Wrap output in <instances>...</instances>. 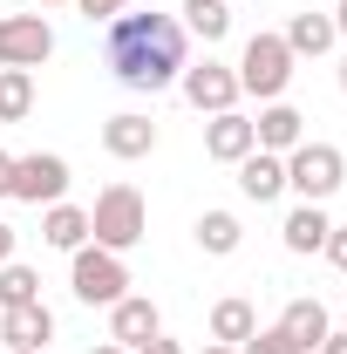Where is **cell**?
Returning <instances> with one entry per match:
<instances>
[{"label": "cell", "instance_id": "obj_1", "mask_svg": "<svg viewBox=\"0 0 347 354\" xmlns=\"http://www.w3.org/2000/svg\"><path fill=\"white\" fill-rule=\"evenodd\" d=\"M109 75L136 95H157L184 75V21L171 14H116L109 21V41H102Z\"/></svg>", "mask_w": 347, "mask_h": 354}, {"label": "cell", "instance_id": "obj_2", "mask_svg": "<svg viewBox=\"0 0 347 354\" xmlns=\"http://www.w3.org/2000/svg\"><path fill=\"white\" fill-rule=\"evenodd\" d=\"M143 232H150V212H143V191L136 184H109L88 205V245H102V252H130Z\"/></svg>", "mask_w": 347, "mask_h": 354}, {"label": "cell", "instance_id": "obj_3", "mask_svg": "<svg viewBox=\"0 0 347 354\" xmlns=\"http://www.w3.org/2000/svg\"><path fill=\"white\" fill-rule=\"evenodd\" d=\"M232 75H238V95H259V102H279V95H286V82H293V48L279 41V35H252Z\"/></svg>", "mask_w": 347, "mask_h": 354}, {"label": "cell", "instance_id": "obj_4", "mask_svg": "<svg viewBox=\"0 0 347 354\" xmlns=\"http://www.w3.org/2000/svg\"><path fill=\"white\" fill-rule=\"evenodd\" d=\"M347 184V157L334 143H300L286 150V191H300V205H327Z\"/></svg>", "mask_w": 347, "mask_h": 354}, {"label": "cell", "instance_id": "obj_5", "mask_svg": "<svg viewBox=\"0 0 347 354\" xmlns=\"http://www.w3.org/2000/svg\"><path fill=\"white\" fill-rule=\"evenodd\" d=\"M68 286H75V300H82V307H116V300L130 293V266H123V252L82 245L75 266H68Z\"/></svg>", "mask_w": 347, "mask_h": 354}, {"label": "cell", "instance_id": "obj_6", "mask_svg": "<svg viewBox=\"0 0 347 354\" xmlns=\"http://www.w3.org/2000/svg\"><path fill=\"white\" fill-rule=\"evenodd\" d=\"M62 191H68V157H55V150H28V157H14L7 198H21V205H62Z\"/></svg>", "mask_w": 347, "mask_h": 354}, {"label": "cell", "instance_id": "obj_7", "mask_svg": "<svg viewBox=\"0 0 347 354\" xmlns=\"http://www.w3.org/2000/svg\"><path fill=\"white\" fill-rule=\"evenodd\" d=\"M48 55H55V35L41 14H0V68H41Z\"/></svg>", "mask_w": 347, "mask_h": 354}, {"label": "cell", "instance_id": "obj_8", "mask_svg": "<svg viewBox=\"0 0 347 354\" xmlns=\"http://www.w3.org/2000/svg\"><path fill=\"white\" fill-rule=\"evenodd\" d=\"M177 82H184V95H191V109H205V116H218V109H238V75H232L225 62L184 68Z\"/></svg>", "mask_w": 347, "mask_h": 354}, {"label": "cell", "instance_id": "obj_9", "mask_svg": "<svg viewBox=\"0 0 347 354\" xmlns=\"http://www.w3.org/2000/svg\"><path fill=\"white\" fill-rule=\"evenodd\" d=\"M252 150H259L252 116H238V109H218L212 123H205V157H212V164H238V157H252Z\"/></svg>", "mask_w": 347, "mask_h": 354}, {"label": "cell", "instance_id": "obj_10", "mask_svg": "<svg viewBox=\"0 0 347 354\" xmlns=\"http://www.w3.org/2000/svg\"><path fill=\"white\" fill-rule=\"evenodd\" d=\"M0 341L14 354H41L48 341H55V313L41 307V300H28V307H7L0 313Z\"/></svg>", "mask_w": 347, "mask_h": 354}, {"label": "cell", "instance_id": "obj_11", "mask_svg": "<svg viewBox=\"0 0 347 354\" xmlns=\"http://www.w3.org/2000/svg\"><path fill=\"white\" fill-rule=\"evenodd\" d=\"M150 334H164V320H157V307H150L143 293H123V300L109 307V341H116V348H143Z\"/></svg>", "mask_w": 347, "mask_h": 354}, {"label": "cell", "instance_id": "obj_12", "mask_svg": "<svg viewBox=\"0 0 347 354\" xmlns=\"http://www.w3.org/2000/svg\"><path fill=\"white\" fill-rule=\"evenodd\" d=\"M252 136H259V150L286 157V150H300V143H306V116L293 109V102H265L259 123H252Z\"/></svg>", "mask_w": 347, "mask_h": 354}, {"label": "cell", "instance_id": "obj_13", "mask_svg": "<svg viewBox=\"0 0 347 354\" xmlns=\"http://www.w3.org/2000/svg\"><path fill=\"white\" fill-rule=\"evenodd\" d=\"M102 150H109V157H123V164H130V157H150V150H157V123H150V116H136V109H123V116H109V123H102Z\"/></svg>", "mask_w": 347, "mask_h": 354}, {"label": "cell", "instance_id": "obj_14", "mask_svg": "<svg viewBox=\"0 0 347 354\" xmlns=\"http://www.w3.org/2000/svg\"><path fill=\"white\" fill-rule=\"evenodd\" d=\"M238 191H245L252 205H272V198L286 191V157H272V150H252V157H238Z\"/></svg>", "mask_w": 347, "mask_h": 354}, {"label": "cell", "instance_id": "obj_15", "mask_svg": "<svg viewBox=\"0 0 347 354\" xmlns=\"http://www.w3.org/2000/svg\"><path fill=\"white\" fill-rule=\"evenodd\" d=\"M279 327H286V341H293L300 354H320V341L334 334V320H327V307H320V300H286Z\"/></svg>", "mask_w": 347, "mask_h": 354}, {"label": "cell", "instance_id": "obj_16", "mask_svg": "<svg viewBox=\"0 0 347 354\" xmlns=\"http://www.w3.org/2000/svg\"><path fill=\"white\" fill-rule=\"evenodd\" d=\"M327 232H334V218H327L320 205H293V212H286V225H279L286 252H320V245H327Z\"/></svg>", "mask_w": 347, "mask_h": 354}, {"label": "cell", "instance_id": "obj_17", "mask_svg": "<svg viewBox=\"0 0 347 354\" xmlns=\"http://www.w3.org/2000/svg\"><path fill=\"white\" fill-rule=\"evenodd\" d=\"M279 41L293 48V62H300V55H327V48L341 41V35H334V14H293Z\"/></svg>", "mask_w": 347, "mask_h": 354}, {"label": "cell", "instance_id": "obj_18", "mask_svg": "<svg viewBox=\"0 0 347 354\" xmlns=\"http://www.w3.org/2000/svg\"><path fill=\"white\" fill-rule=\"evenodd\" d=\"M41 239L55 245V252H82V245H88V212H82V205H48Z\"/></svg>", "mask_w": 347, "mask_h": 354}, {"label": "cell", "instance_id": "obj_19", "mask_svg": "<svg viewBox=\"0 0 347 354\" xmlns=\"http://www.w3.org/2000/svg\"><path fill=\"white\" fill-rule=\"evenodd\" d=\"M184 35H198L205 48H218L232 35V7L225 0H184Z\"/></svg>", "mask_w": 347, "mask_h": 354}, {"label": "cell", "instance_id": "obj_20", "mask_svg": "<svg viewBox=\"0 0 347 354\" xmlns=\"http://www.w3.org/2000/svg\"><path fill=\"white\" fill-rule=\"evenodd\" d=\"M252 327H259V313H252V300H218V307H212V341H225V348L252 341Z\"/></svg>", "mask_w": 347, "mask_h": 354}, {"label": "cell", "instance_id": "obj_21", "mask_svg": "<svg viewBox=\"0 0 347 354\" xmlns=\"http://www.w3.org/2000/svg\"><path fill=\"white\" fill-rule=\"evenodd\" d=\"M35 109V68H0V123H21Z\"/></svg>", "mask_w": 347, "mask_h": 354}, {"label": "cell", "instance_id": "obj_22", "mask_svg": "<svg viewBox=\"0 0 347 354\" xmlns=\"http://www.w3.org/2000/svg\"><path fill=\"white\" fill-rule=\"evenodd\" d=\"M238 239H245V225L232 218V212H205V218H198V245H205L212 259H225V252H238Z\"/></svg>", "mask_w": 347, "mask_h": 354}, {"label": "cell", "instance_id": "obj_23", "mask_svg": "<svg viewBox=\"0 0 347 354\" xmlns=\"http://www.w3.org/2000/svg\"><path fill=\"white\" fill-rule=\"evenodd\" d=\"M28 300H41V272L21 266V259H7V266H0V313H7V307H28Z\"/></svg>", "mask_w": 347, "mask_h": 354}, {"label": "cell", "instance_id": "obj_24", "mask_svg": "<svg viewBox=\"0 0 347 354\" xmlns=\"http://www.w3.org/2000/svg\"><path fill=\"white\" fill-rule=\"evenodd\" d=\"M238 354H300L286 341V327H252V341H238Z\"/></svg>", "mask_w": 347, "mask_h": 354}, {"label": "cell", "instance_id": "obj_25", "mask_svg": "<svg viewBox=\"0 0 347 354\" xmlns=\"http://www.w3.org/2000/svg\"><path fill=\"white\" fill-rule=\"evenodd\" d=\"M68 7H82L88 21H116V14H130V0H68Z\"/></svg>", "mask_w": 347, "mask_h": 354}, {"label": "cell", "instance_id": "obj_26", "mask_svg": "<svg viewBox=\"0 0 347 354\" xmlns=\"http://www.w3.org/2000/svg\"><path fill=\"white\" fill-rule=\"evenodd\" d=\"M320 252H327V259L347 272V225H334V232H327V245H320Z\"/></svg>", "mask_w": 347, "mask_h": 354}, {"label": "cell", "instance_id": "obj_27", "mask_svg": "<svg viewBox=\"0 0 347 354\" xmlns=\"http://www.w3.org/2000/svg\"><path fill=\"white\" fill-rule=\"evenodd\" d=\"M136 354H184V348H177V341H164V334H150V341H143Z\"/></svg>", "mask_w": 347, "mask_h": 354}, {"label": "cell", "instance_id": "obj_28", "mask_svg": "<svg viewBox=\"0 0 347 354\" xmlns=\"http://www.w3.org/2000/svg\"><path fill=\"white\" fill-rule=\"evenodd\" d=\"M7 259H14V225L0 218V266H7Z\"/></svg>", "mask_w": 347, "mask_h": 354}, {"label": "cell", "instance_id": "obj_29", "mask_svg": "<svg viewBox=\"0 0 347 354\" xmlns=\"http://www.w3.org/2000/svg\"><path fill=\"white\" fill-rule=\"evenodd\" d=\"M320 354H347V334H327V341H320Z\"/></svg>", "mask_w": 347, "mask_h": 354}, {"label": "cell", "instance_id": "obj_30", "mask_svg": "<svg viewBox=\"0 0 347 354\" xmlns=\"http://www.w3.org/2000/svg\"><path fill=\"white\" fill-rule=\"evenodd\" d=\"M7 177H14V157L0 150V198H7Z\"/></svg>", "mask_w": 347, "mask_h": 354}, {"label": "cell", "instance_id": "obj_31", "mask_svg": "<svg viewBox=\"0 0 347 354\" xmlns=\"http://www.w3.org/2000/svg\"><path fill=\"white\" fill-rule=\"evenodd\" d=\"M334 35H347V0H341V7H334Z\"/></svg>", "mask_w": 347, "mask_h": 354}, {"label": "cell", "instance_id": "obj_32", "mask_svg": "<svg viewBox=\"0 0 347 354\" xmlns=\"http://www.w3.org/2000/svg\"><path fill=\"white\" fill-rule=\"evenodd\" d=\"M198 354H238V348H225V341H205V348H198Z\"/></svg>", "mask_w": 347, "mask_h": 354}, {"label": "cell", "instance_id": "obj_33", "mask_svg": "<svg viewBox=\"0 0 347 354\" xmlns=\"http://www.w3.org/2000/svg\"><path fill=\"white\" fill-rule=\"evenodd\" d=\"M88 354H130V348H116V341H102V348H88Z\"/></svg>", "mask_w": 347, "mask_h": 354}, {"label": "cell", "instance_id": "obj_34", "mask_svg": "<svg viewBox=\"0 0 347 354\" xmlns=\"http://www.w3.org/2000/svg\"><path fill=\"white\" fill-rule=\"evenodd\" d=\"M41 7H68V0H41Z\"/></svg>", "mask_w": 347, "mask_h": 354}, {"label": "cell", "instance_id": "obj_35", "mask_svg": "<svg viewBox=\"0 0 347 354\" xmlns=\"http://www.w3.org/2000/svg\"><path fill=\"white\" fill-rule=\"evenodd\" d=\"M341 88H347V62H341Z\"/></svg>", "mask_w": 347, "mask_h": 354}]
</instances>
